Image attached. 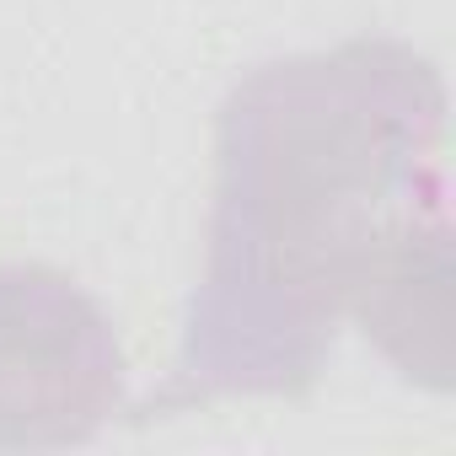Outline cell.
<instances>
[{
	"instance_id": "cell-1",
	"label": "cell",
	"mask_w": 456,
	"mask_h": 456,
	"mask_svg": "<svg viewBox=\"0 0 456 456\" xmlns=\"http://www.w3.org/2000/svg\"><path fill=\"white\" fill-rule=\"evenodd\" d=\"M445 81L403 38L248 70L215 118L204 274L161 403L301 397L338 322L424 392L451 387Z\"/></svg>"
},
{
	"instance_id": "cell-2",
	"label": "cell",
	"mask_w": 456,
	"mask_h": 456,
	"mask_svg": "<svg viewBox=\"0 0 456 456\" xmlns=\"http://www.w3.org/2000/svg\"><path fill=\"white\" fill-rule=\"evenodd\" d=\"M118 408L113 317L60 269L0 264V451L81 445Z\"/></svg>"
}]
</instances>
